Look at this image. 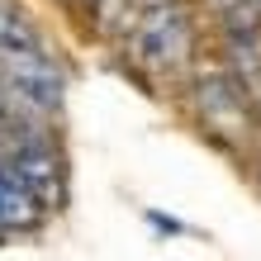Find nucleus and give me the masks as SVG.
Returning a JSON list of instances; mask_svg holds the SVG:
<instances>
[{"instance_id":"obj_1","label":"nucleus","mask_w":261,"mask_h":261,"mask_svg":"<svg viewBox=\"0 0 261 261\" xmlns=\"http://www.w3.org/2000/svg\"><path fill=\"white\" fill-rule=\"evenodd\" d=\"M190 14L180 10V0H147L143 14L133 24V53L147 71H186L190 67Z\"/></svg>"},{"instance_id":"obj_2","label":"nucleus","mask_w":261,"mask_h":261,"mask_svg":"<svg viewBox=\"0 0 261 261\" xmlns=\"http://www.w3.org/2000/svg\"><path fill=\"white\" fill-rule=\"evenodd\" d=\"M43 209L48 204H43L38 190L19 176V166L5 162L0 166V228H34L43 219Z\"/></svg>"},{"instance_id":"obj_3","label":"nucleus","mask_w":261,"mask_h":261,"mask_svg":"<svg viewBox=\"0 0 261 261\" xmlns=\"http://www.w3.org/2000/svg\"><path fill=\"white\" fill-rule=\"evenodd\" d=\"M10 162L19 166V176H24L29 186L38 190V199H43V204H53V199L62 195V171H57V157H53V152L43 147V143H34V147H19Z\"/></svg>"},{"instance_id":"obj_4","label":"nucleus","mask_w":261,"mask_h":261,"mask_svg":"<svg viewBox=\"0 0 261 261\" xmlns=\"http://www.w3.org/2000/svg\"><path fill=\"white\" fill-rule=\"evenodd\" d=\"M29 53H48L38 29L29 24V14L14 0H0V62L5 57H29Z\"/></svg>"},{"instance_id":"obj_5","label":"nucleus","mask_w":261,"mask_h":261,"mask_svg":"<svg viewBox=\"0 0 261 261\" xmlns=\"http://www.w3.org/2000/svg\"><path fill=\"white\" fill-rule=\"evenodd\" d=\"M209 10L219 14V24L228 29L233 43L261 38V0H209Z\"/></svg>"},{"instance_id":"obj_6","label":"nucleus","mask_w":261,"mask_h":261,"mask_svg":"<svg viewBox=\"0 0 261 261\" xmlns=\"http://www.w3.org/2000/svg\"><path fill=\"white\" fill-rule=\"evenodd\" d=\"M5 100H10V90H5V81H0V110H5Z\"/></svg>"},{"instance_id":"obj_7","label":"nucleus","mask_w":261,"mask_h":261,"mask_svg":"<svg viewBox=\"0 0 261 261\" xmlns=\"http://www.w3.org/2000/svg\"><path fill=\"white\" fill-rule=\"evenodd\" d=\"M138 5H147V0H138Z\"/></svg>"}]
</instances>
